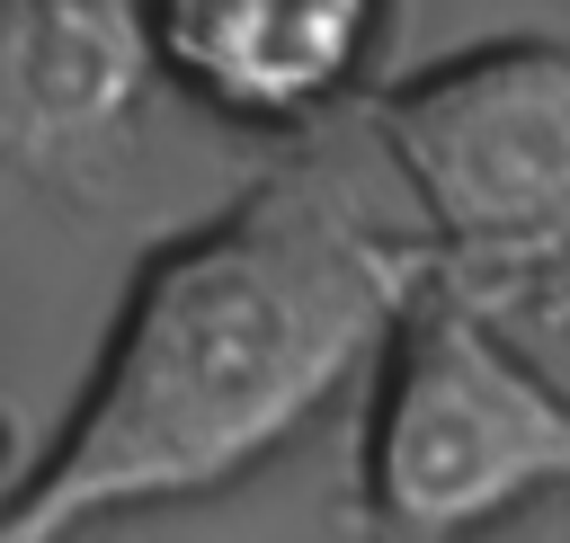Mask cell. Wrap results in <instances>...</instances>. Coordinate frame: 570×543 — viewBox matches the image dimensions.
<instances>
[{
  "label": "cell",
  "mask_w": 570,
  "mask_h": 543,
  "mask_svg": "<svg viewBox=\"0 0 570 543\" xmlns=\"http://www.w3.org/2000/svg\"><path fill=\"white\" fill-rule=\"evenodd\" d=\"M151 62L142 0H0V169L53 196H107Z\"/></svg>",
  "instance_id": "4"
},
{
  "label": "cell",
  "mask_w": 570,
  "mask_h": 543,
  "mask_svg": "<svg viewBox=\"0 0 570 543\" xmlns=\"http://www.w3.org/2000/svg\"><path fill=\"white\" fill-rule=\"evenodd\" d=\"M543 490H570V392L463 267L428 258L374 347L356 525L365 543H472Z\"/></svg>",
  "instance_id": "2"
},
{
  "label": "cell",
  "mask_w": 570,
  "mask_h": 543,
  "mask_svg": "<svg viewBox=\"0 0 570 543\" xmlns=\"http://www.w3.org/2000/svg\"><path fill=\"white\" fill-rule=\"evenodd\" d=\"M543 303H552V320H570V285H543Z\"/></svg>",
  "instance_id": "6"
},
{
  "label": "cell",
  "mask_w": 570,
  "mask_h": 543,
  "mask_svg": "<svg viewBox=\"0 0 570 543\" xmlns=\"http://www.w3.org/2000/svg\"><path fill=\"white\" fill-rule=\"evenodd\" d=\"M428 258L312 160L258 178L142 258L71 427L0 507V543H71L98 516L258 472L374 365Z\"/></svg>",
  "instance_id": "1"
},
{
  "label": "cell",
  "mask_w": 570,
  "mask_h": 543,
  "mask_svg": "<svg viewBox=\"0 0 570 543\" xmlns=\"http://www.w3.org/2000/svg\"><path fill=\"white\" fill-rule=\"evenodd\" d=\"M151 53L223 116L285 125L347 89L374 0H142Z\"/></svg>",
  "instance_id": "5"
},
{
  "label": "cell",
  "mask_w": 570,
  "mask_h": 543,
  "mask_svg": "<svg viewBox=\"0 0 570 543\" xmlns=\"http://www.w3.org/2000/svg\"><path fill=\"white\" fill-rule=\"evenodd\" d=\"M374 142L454 267H517L570 231V45L499 36L428 62L374 98Z\"/></svg>",
  "instance_id": "3"
}]
</instances>
